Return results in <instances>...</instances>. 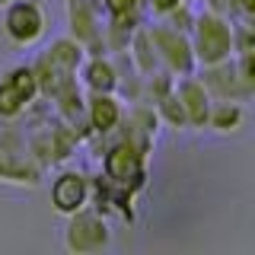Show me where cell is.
<instances>
[{"label":"cell","mask_w":255,"mask_h":255,"mask_svg":"<svg viewBox=\"0 0 255 255\" xmlns=\"http://www.w3.org/2000/svg\"><path fill=\"white\" fill-rule=\"evenodd\" d=\"M83 58H86V48L80 45L74 35L54 38V42L32 61V74H35V83H38V96L51 99L64 83L77 80V70H80V64H83Z\"/></svg>","instance_id":"6da1fadb"},{"label":"cell","mask_w":255,"mask_h":255,"mask_svg":"<svg viewBox=\"0 0 255 255\" xmlns=\"http://www.w3.org/2000/svg\"><path fill=\"white\" fill-rule=\"evenodd\" d=\"M188 38H191V51H195L198 67L233 58V19L230 16H220V13H211V10L195 13Z\"/></svg>","instance_id":"7a4b0ae2"},{"label":"cell","mask_w":255,"mask_h":255,"mask_svg":"<svg viewBox=\"0 0 255 255\" xmlns=\"http://www.w3.org/2000/svg\"><path fill=\"white\" fill-rule=\"evenodd\" d=\"M45 179V169L35 163L29 153L26 131L19 128H6L0 131V182L3 185H19V188H35Z\"/></svg>","instance_id":"3957f363"},{"label":"cell","mask_w":255,"mask_h":255,"mask_svg":"<svg viewBox=\"0 0 255 255\" xmlns=\"http://www.w3.org/2000/svg\"><path fill=\"white\" fill-rule=\"evenodd\" d=\"M102 175H106L112 185L137 195L147 185V150H140L137 143L118 137L102 153Z\"/></svg>","instance_id":"277c9868"},{"label":"cell","mask_w":255,"mask_h":255,"mask_svg":"<svg viewBox=\"0 0 255 255\" xmlns=\"http://www.w3.org/2000/svg\"><path fill=\"white\" fill-rule=\"evenodd\" d=\"M109 243H112V230L106 214H99L90 204L67 214V223H64V249L67 252L93 255V252H106Z\"/></svg>","instance_id":"5b68a950"},{"label":"cell","mask_w":255,"mask_h":255,"mask_svg":"<svg viewBox=\"0 0 255 255\" xmlns=\"http://www.w3.org/2000/svg\"><path fill=\"white\" fill-rule=\"evenodd\" d=\"M147 29H150V38H153L159 67H163L166 74H172L175 80L195 74V70H198V61H195V51H191L188 32L172 29L169 22H153V26H147Z\"/></svg>","instance_id":"8992f818"},{"label":"cell","mask_w":255,"mask_h":255,"mask_svg":"<svg viewBox=\"0 0 255 255\" xmlns=\"http://www.w3.org/2000/svg\"><path fill=\"white\" fill-rule=\"evenodd\" d=\"M38 99L32 64H16L0 77V122H19Z\"/></svg>","instance_id":"52a82bcc"},{"label":"cell","mask_w":255,"mask_h":255,"mask_svg":"<svg viewBox=\"0 0 255 255\" xmlns=\"http://www.w3.org/2000/svg\"><path fill=\"white\" fill-rule=\"evenodd\" d=\"M3 32L13 45L32 48L45 38L48 32V16L38 0H13L3 6Z\"/></svg>","instance_id":"ba28073f"},{"label":"cell","mask_w":255,"mask_h":255,"mask_svg":"<svg viewBox=\"0 0 255 255\" xmlns=\"http://www.w3.org/2000/svg\"><path fill=\"white\" fill-rule=\"evenodd\" d=\"M198 80L204 83V90L211 93L214 102H246L252 96V90L243 83V77L236 70V58H227L220 64H207V67H201Z\"/></svg>","instance_id":"9c48e42d"},{"label":"cell","mask_w":255,"mask_h":255,"mask_svg":"<svg viewBox=\"0 0 255 255\" xmlns=\"http://www.w3.org/2000/svg\"><path fill=\"white\" fill-rule=\"evenodd\" d=\"M67 26L80 45L86 48V54H102V22L99 13H96L93 0H67Z\"/></svg>","instance_id":"30bf717a"},{"label":"cell","mask_w":255,"mask_h":255,"mask_svg":"<svg viewBox=\"0 0 255 255\" xmlns=\"http://www.w3.org/2000/svg\"><path fill=\"white\" fill-rule=\"evenodd\" d=\"M86 204H90V175L80 169H61L51 182V207L67 217Z\"/></svg>","instance_id":"8fae6325"},{"label":"cell","mask_w":255,"mask_h":255,"mask_svg":"<svg viewBox=\"0 0 255 255\" xmlns=\"http://www.w3.org/2000/svg\"><path fill=\"white\" fill-rule=\"evenodd\" d=\"M172 90H175V96H179L182 109H185L188 131H204L207 128V112H211V106H214V99H211V93L204 90V83L195 74H188V77L175 80Z\"/></svg>","instance_id":"7c38bea8"},{"label":"cell","mask_w":255,"mask_h":255,"mask_svg":"<svg viewBox=\"0 0 255 255\" xmlns=\"http://www.w3.org/2000/svg\"><path fill=\"white\" fill-rule=\"evenodd\" d=\"M122 118H125V109L115 99V93H90V99H86V128H90V137H106V134L118 131Z\"/></svg>","instance_id":"4fadbf2b"},{"label":"cell","mask_w":255,"mask_h":255,"mask_svg":"<svg viewBox=\"0 0 255 255\" xmlns=\"http://www.w3.org/2000/svg\"><path fill=\"white\" fill-rule=\"evenodd\" d=\"M80 80H83L86 93H115L118 83H122L115 61H112L106 51L83 58V64H80Z\"/></svg>","instance_id":"5bb4252c"},{"label":"cell","mask_w":255,"mask_h":255,"mask_svg":"<svg viewBox=\"0 0 255 255\" xmlns=\"http://www.w3.org/2000/svg\"><path fill=\"white\" fill-rule=\"evenodd\" d=\"M246 125V109L243 102H214L207 112V128L217 134H236Z\"/></svg>","instance_id":"9a60e30c"},{"label":"cell","mask_w":255,"mask_h":255,"mask_svg":"<svg viewBox=\"0 0 255 255\" xmlns=\"http://www.w3.org/2000/svg\"><path fill=\"white\" fill-rule=\"evenodd\" d=\"M102 6H106V13H109V22H115V26H122L128 32H134L140 26L143 0H102Z\"/></svg>","instance_id":"2e32d148"},{"label":"cell","mask_w":255,"mask_h":255,"mask_svg":"<svg viewBox=\"0 0 255 255\" xmlns=\"http://www.w3.org/2000/svg\"><path fill=\"white\" fill-rule=\"evenodd\" d=\"M153 112H156L159 122H166L169 128H175V131H188V118H185V109H182L175 90H169L166 96H159V99L153 102Z\"/></svg>","instance_id":"e0dca14e"},{"label":"cell","mask_w":255,"mask_h":255,"mask_svg":"<svg viewBox=\"0 0 255 255\" xmlns=\"http://www.w3.org/2000/svg\"><path fill=\"white\" fill-rule=\"evenodd\" d=\"M204 10L211 13H220V16H236V0H204Z\"/></svg>","instance_id":"ac0fdd59"},{"label":"cell","mask_w":255,"mask_h":255,"mask_svg":"<svg viewBox=\"0 0 255 255\" xmlns=\"http://www.w3.org/2000/svg\"><path fill=\"white\" fill-rule=\"evenodd\" d=\"M147 3H150V10H153L159 19H163V16H169L175 6H182L185 0H147Z\"/></svg>","instance_id":"d6986e66"},{"label":"cell","mask_w":255,"mask_h":255,"mask_svg":"<svg viewBox=\"0 0 255 255\" xmlns=\"http://www.w3.org/2000/svg\"><path fill=\"white\" fill-rule=\"evenodd\" d=\"M236 13H243L246 19L255 13V0H236Z\"/></svg>","instance_id":"ffe728a7"},{"label":"cell","mask_w":255,"mask_h":255,"mask_svg":"<svg viewBox=\"0 0 255 255\" xmlns=\"http://www.w3.org/2000/svg\"><path fill=\"white\" fill-rule=\"evenodd\" d=\"M6 3H13V0H0V6H6Z\"/></svg>","instance_id":"44dd1931"}]
</instances>
